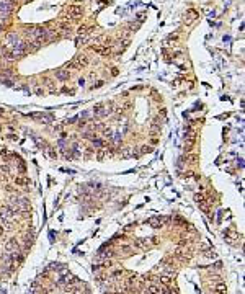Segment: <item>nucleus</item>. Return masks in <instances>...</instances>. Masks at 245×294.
<instances>
[{"label":"nucleus","instance_id":"f257e3e1","mask_svg":"<svg viewBox=\"0 0 245 294\" xmlns=\"http://www.w3.org/2000/svg\"><path fill=\"white\" fill-rule=\"evenodd\" d=\"M168 221H170L168 216H154V217L149 219V226L154 229H158V227H162L165 222H168Z\"/></svg>","mask_w":245,"mask_h":294},{"label":"nucleus","instance_id":"f8f14e48","mask_svg":"<svg viewBox=\"0 0 245 294\" xmlns=\"http://www.w3.org/2000/svg\"><path fill=\"white\" fill-rule=\"evenodd\" d=\"M160 281H162L163 284L168 286V284H170V276H168V274H163V276H160Z\"/></svg>","mask_w":245,"mask_h":294},{"label":"nucleus","instance_id":"0eeeda50","mask_svg":"<svg viewBox=\"0 0 245 294\" xmlns=\"http://www.w3.org/2000/svg\"><path fill=\"white\" fill-rule=\"evenodd\" d=\"M91 144L95 145V147H98V149H103V147H106V141H103V139H100V137L91 139Z\"/></svg>","mask_w":245,"mask_h":294},{"label":"nucleus","instance_id":"7ed1b4c3","mask_svg":"<svg viewBox=\"0 0 245 294\" xmlns=\"http://www.w3.org/2000/svg\"><path fill=\"white\" fill-rule=\"evenodd\" d=\"M54 75H56V79L61 80V82H66V80H69V77H70V74H69L67 69H57V71H54Z\"/></svg>","mask_w":245,"mask_h":294},{"label":"nucleus","instance_id":"6e6552de","mask_svg":"<svg viewBox=\"0 0 245 294\" xmlns=\"http://www.w3.org/2000/svg\"><path fill=\"white\" fill-rule=\"evenodd\" d=\"M15 183H17L18 186H28L29 180L26 178V177H17V178H15Z\"/></svg>","mask_w":245,"mask_h":294},{"label":"nucleus","instance_id":"6ab92c4d","mask_svg":"<svg viewBox=\"0 0 245 294\" xmlns=\"http://www.w3.org/2000/svg\"><path fill=\"white\" fill-rule=\"evenodd\" d=\"M79 85L80 87H85V79H79Z\"/></svg>","mask_w":245,"mask_h":294},{"label":"nucleus","instance_id":"20e7f679","mask_svg":"<svg viewBox=\"0 0 245 294\" xmlns=\"http://www.w3.org/2000/svg\"><path fill=\"white\" fill-rule=\"evenodd\" d=\"M74 62L77 64V67H79V69H82V67H87L90 61H88L87 56H77V57L74 59Z\"/></svg>","mask_w":245,"mask_h":294},{"label":"nucleus","instance_id":"2eb2a0df","mask_svg":"<svg viewBox=\"0 0 245 294\" xmlns=\"http://www.w3.org/2000/svg\"><path fill=\"white\" fill-rule=\"evenodd\" d=\"M62 91L64 93H69V95H74V90H70V88H67V87H64Z\"/></svg>","mask_w":245,"mask_h":294},{"label":"nucleus","instance_id":"f03ea898","mask_svg":"<svg viewBox=\"0 0 245 294\" xmlns=\"http://www.w3.org/2000/svg\"><path fill=\"white\" fill-rule=\"evenodd\" d=\"M67 13H69V17H72L75 20V18H79L83 13V8L80 5H69V7H67Z\"/></svg>","mask_w":245,"mask_h":294},{"label":"nucleus","instance_id":"423d86ee","mask_svg":"<svg viewBox=\"0 0 245 294\" xmlns=\"http://www.w3.org/2000/svg\"><path fill=\"white\" fill-rule=\"evenodd\" d=\"M5 249L8 250V252H15V250H18V242H17V239H10V240L5 244Z\"/></svg>","mask_w":245,"mask_h":294},{"label":"nucleus","instance_id":"dca6fc26","mask_svg":"<svg viewBox=\"0 0 245 294\" xmlns=\"http://www.w3.org/2000/svg\"><path fill=\"white\" fill-rule=\"evenodd\" d=\"M216 289H221V291H225V284H222V283H219V284L216 286Z\"/></svg>","mask_w":245,"mask_h":294},{"label":"nucleus","instance_id":"f3484780","mask_svg":"<svg viewBox=\"0 0 245 294\" xmlns=\"http://www.w3.org/2000/svg\"><path fill=\"white\" fill-rule=\"evenodd\" d=\"M121 274H123V271H121V270H116V271L113 273V276H114V278H118V276H121Z\"/></svg>","mask_w":245,"mask_h":294},{"label":"nucleus","instance_id":"4468645a","mask_svg":"<svg viewBox=\"0 0 245 294\" xmlns=\"http://www.w3.org/2000/svg\"><path fill=\"white\" fill-rule=\"evenodd\" d=\"M80 118H82V119H87V118H90V113H88V111H83L82 115H80Z\"/></svg>","mask_w":245,"mask_h":294},{"label":"nucleus","instance_id":"a211bd4d","mask_svg":"<svg viewBox=\"0 0 245 294\" xmlns=\"http://www.w3.org/2000/svg\"><path fill=\"white\" fill-rule=\"evenodd\" d=\"M212 294H225V291H221V289H214Z\"/></svg>","mask_w":245,"mask_h":294},{"label":"nucleus","instance_id":"aec40b11","mask_svg":"<svg viewBox=\"0 0 245 294\" xmlns=\"http://www.w3.org/2000/svg\"><path fill=\"white\" fill-rule=\"evenodd\" d=\"M170 39H173V41H178V34H172Z\"/></svg>","mask_w":245,"mask_h":294},{"label":"nucleus","instance_id":"412c9836","mask_svg":"<svg viewBox=\"0 0 245 294\" xmlns=\"http://www.w3.org/2000/svg\"><path fill=\"white\" fill-rule=\"evenodd\" d=\"M36 93H38V95H43V93H44V91H43V90H41V88H36Z\"/></svg>","mask_w":245,"mask_h":294},{"label":"nucleus","instance_id":"39448f33","mask_svg":"<svg viewBox=\"0 0 245 294\" xmlns=\"http://www.w3.org/2000/svg\"><path fill=\"white\" fill-rule=\"evenodd\" d=\"M5 39H7V43H8V46L12 47V46L18 41V34L15 33V31H8V33L5 34Z\"/></svg>","mask_w":245,"mask_h":294},{"label":"nucleus","instance_id":"ddd939ff","mask_svg":"<svg viewBox=\"0 0 245 294\" xmlns=\"http://www.w3.org/2000/svg\"><path fill=\"white\" fill-rule=\"evenodd\" d=\"M77 43H79V44H85V43H87V38H85V36H79V38H77Z\"/></svg>","mask_w":245,"mask_h":294},{"label":"nucleus","instance_id":"9d476101","mask_svg":"<svg viewBox=\"0 0 245 294\" xmlns=\"http://www.w3.org/2000/svg\"><path fill=\"white\" fill-rule=\"evenodd\" d=\"M147 294H160V288L155 284H150L149 288H147Z\"/></svg>","mask_w":245,"mask_h":294},{"label":"nucleus","instance_id":"9b49d317","mask_svg":"<svg viewBox=\"0 0 245 294\" xmlns=\"http://www.w3.org/2000/svg\"><path fill=\"white\" fill-rule=\"evenodd\" d=\"M88 31H90V29H88L85 25H82V26H79V28H77V34H79V36H85Z\"/></svg>","mask_w":245,"mask_h":294},{"label":"nucleus","instance_id":"1a4fd4ad","mask_svg":"<svg viewBox=\"0 0 245 294\" xmlns=\"http://www.w3.org/2000/svg\"><path fill=\"white\" fill-rule=\"evenodd\" d=\"M134 247H137V249H147V240L145 239H136L134 240Z\"/></svg>","mask_w":245,"mask_h":294}]
</instances>
